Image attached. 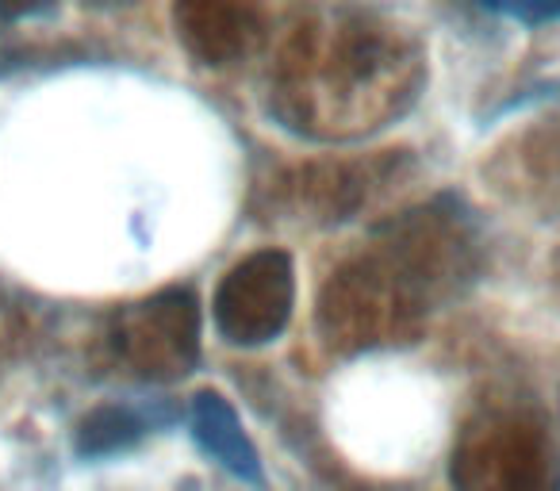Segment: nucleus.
<instances>
[{"label": "nucleus", "mask_w": 560, "mask_h": 491, "mask_svg": "<svg viewBox=\"0 0 560 491\" xmlns=\"http://www.w3.org/2000/svg\"><path fill=\"white\" fill-rule=\"evenodd\" d=\"M460 238L434 215H415L381 250L338 269L319 300V330L330 350H369L411 335L442 284L457 281Z\"/></svg>", "instance_id": "obj_1"}, {"label": "nucleus", "mask_w": 560, "mask_h": 491, "mask_svg": "<svg viewBox=\"0 0 560 491\" xmlns=\"http://www.w3.org/2000/svg\"><path fill=\"white\" fill-rule=\"evenodd\" d=\"M407 55L388 27L369 20H335L300 32L296 55L280 73V116L312 135H358L399 112Z\"/></svg>", "instance_id": "obj_2"}, {"label": "nucleus", "mask_w": 560, "mask_h": 491, "mask_svg": "<svg viewBox=\"0 0 560 491\" xmlns=\"http://www.w3.org/2000/svg\"><path fill=\"white\" fill-rule=\"evenodd\" d=\"M450 476L457 491H560V460L545 430L511 411L468 422Z\"/></svg>", "instance_id": "obj_3"}, {"label": "nucleus", "mask_w": 560, "mask_h": 491, "mask_svg": "<svg viewBox=\"0 0 560 491\" xmlns=\"http://www.w3.org/2000/svg\"><path fill=\"white\" fill-rule=\"evenodd\" d=\"M119 361L142 381H180L200 361V307L192 292L170 289L112 319Z\"/></svg>", "instance_id": "obj_4"}, {"label": "nucleus", "mask_w": 560, "mask_h": 491, "mask_svg": "<svg viewBox=\"0 0 560 491\" xmlns=\"http://www.w3.org/2000/svg\"><path fill=\"white\" fill-rule=\"evenodd\" d=\"M296 304V269L284 250H257L223 277L215 292V327L231 346H265L289 327Z\"/></svg>", "instance_id": "obj_5"}, {"label": "nucleus", "mask_w": 560, "mask_h": 491, "mask_svg": "<svg viewBox=\"0 0 560 491\" xmlns=\"http://www.w3.org/2000/svg\"><path fill=\"white\" fill-rule=\"evenodd\" d=\"M173 20L200 62L226 66L246 55L257 32V0H173Z\"/></svg>", "instance_id": "obj_6"}, {"label": "nucleus", "mask_w": 560, "mask_h": 491, "mask_svg": "<svg viewBox=\"0 0 560 491\" xmlns=\"http://www.w3.org/2000/svg\"><path fill=\"white\" fill-rule=\"evenodd\" d=\"M192 434L208 457H215L231 476L246 483H261V457L242 430L234 407L219 391H200L192 399Z\"/></svg>", "instance_id": "obj_7"}, {"label": "nucleus", "mask_w": 560, "mask_h": 491, "mask_svg": "<svg viewBox=\"0 0 560 491\" xmlns=\"http://www.w3.org/2000/svg\"><path fill=\"white\" fill-rule=\"evenodd\" d=\"M147 434V414L124 404H104L89 411L78 426V453L81 457H112V453L131 449Z\"/></svg>", "instance_id": "obj_8"}, {"label": "nucleus", "mask_w": 560, "mask_h": 491, "mask_svg": "<svg viewBox=\"0 0 560 491\" xmlns=\"http://www.w3.org/2000/svg\"><path fill=\"white\" fill-rule=\"evenodd\" d=\"M480 9L511 16L518 24H552L560 20V0H476Z\"/></svg>", "instance_id": "obj_9"}, {"label": "nucleus", "mask_w": 560, "mask_h": 491, "mask_svg": "<svg viewBox=\"0 0 560 491\" xmlns=\"http://www.w3.org/2000/svg\"><path fill=\"white\" fill-rule=\"evenodd\" d=\"M50 9V0H0V16L9 20H24V16H39Z\"/></svg>", "instance_id": "obj_10"}, {"label": "nucleus", "mask_w": 560, "mask_h": 491, "mask_svg": "<svg viewBox=\"0 0 560 491\" xmlns=\"http://www.w3.org/2000/svg\"><path fill=\"white\" fill-rule=\"evenodd\" d=\"M85 4H96V9H119V4H131V0H85Z\"/></svg>", "instance_id": "obj_11"}]
</instances>
